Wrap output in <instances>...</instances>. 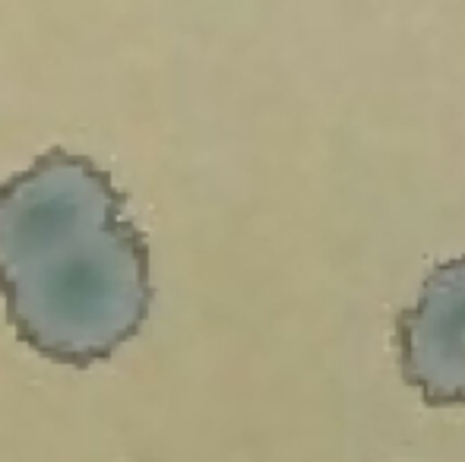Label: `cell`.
Wrapping results in <instances>:
<instances>
[{
    "mask_svg": "<svg viewBox=\"0 0 465 462\" xmlns=\"http://www.w3.org/2000/svg\"><path fill=\"white\" fill-rule=\"evenodd\" d=\"M153 295L146 234L93 159L54 146L0 184V298L19 342L93 368L140 333Z\"/></svg>",
    "mask_w": 465,
    "mask_h": 462,
    "instance_id": "cell-1",
    "label": "cell"
},
{
    "mask_svg": "<svg viewBox=\"0 0 465 462\" xmlns=\"http://www.w3.org/2000/svg\"><path fill=\"white\" fill-rule=\"evenodd\" d=\"M399 364L430 408L465 406V253L428 272L396 320Z\"/></svg>",
    "mask_w": 465,
    "mask_h": 462,
    "instance_id": "cell-2",
    "label": "cell"
}]
</instances>
